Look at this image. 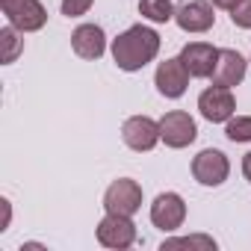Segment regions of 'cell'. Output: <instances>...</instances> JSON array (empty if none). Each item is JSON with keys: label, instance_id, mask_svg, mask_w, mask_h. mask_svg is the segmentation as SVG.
Returning <instances> with one entry per match:
<instances>
[{"label": "cell", "instance_id": "1", "mask_svg": "<svg viewBox=\"0 0 251 251\" xmlns=\"http://www.w3.org/2000/svg\"><path fill=\"white\" fill-rule=\"evenodd\" d=\"M160 45H163V39L157 30H151L145 24H133L112 39V62L121 71H142L148 62L157 59Z\"/></svg>", "mask_w": 251, "mask_h": 251}, {"label": "cell", "instance_id": "2", "mask_svg": "<svg viewBox=\"0 0 251 251\" xmlns=\"http://www.w3.org/2000/svg\"><path fill=\"white\" fill-rule=\"evenodd\" d=\"M142 207V186L133 177H118L103 192V210L118 216H133Z\"/></svg>", "mask_w": 251, "mask_h": 251}, {"label": "cell", "instance_id": "3", "mask_svg": "<svg viewBox=\"0 0 251 251\" xmlns=\"http://www.w3.org/2000/svg\"><path fill=\"white\" fill-rule=\"evenodd\" d=\"M0 9L21 33H39L48 24V9L42 6V0H0Z\"/></svg>", "mask_w": 251, "mask_h": 251}, {"label": "cell", "instance_id": "4", "mask_svg": "<svg viewBox=\"0 0 251 251\" xmlns=\"http://www.w3.org/2000/svg\"><path fill=\"white\" fill-rule=\"evenodd\" d=\"M121 139L136 154L154 151L157 142H163L160 139V121H154L151 115H130L127 121L121 124Z\"/></svg>", "mask_w": 251, "mask_h": 251}, {"label": "cell", "instance_id": "5", "mask_svg": "<svg viewBox=\"0 0 251 251\" xmlns=\"http://www.w3.org/2000/svg\"><path fill=\"white\" fill-rule=\"evenodd\" d=\"M98 242L103 248L112 251H124L136 242V225L133 216H118V213H106L98 222Z\"/></svg>", "mask_w": 251, "mask_h": 251}, {"label": "cell", "instance_id": "6", "mask_svg": "<svg viewBox=\"0 0 251 251\" xmlns=\"http://www.w3.org/2000/svg\"><path fill=\"white\" fill-rule=\"evenodd\" d=\"M160 139L169 148H186L198 139V127H195V118L183 109H172L160 118Z\"/></svg>", "mask_w": 251, "mask_h": 251}, {"label": "cell", "instance_id": "7", "mask_svg": "<svg viewBox=\"0 0 251 251\" xmlns=\"http://www.w3.org/2000/svg\"><path fill=\"white\" fill-rule=\"evenodd\" d=\"M198 112L210 124H225L236 112V98H233V92L227 86H207L198 95Z\"/></svg>", "mask_w": 251, "mask_h": 251}, {"label": "cell", "instance_id": "8", "mask_svg": "<svg viewBox=\"0 0 251 251\" xmlns=\"http://www.w3.org/2000/svg\"><path fill=\"white\" fill-rule=\"evenodd\" d=\"M230 175V160L219 148H204L192 160V177L201 186H222Z\"/></svg>", "mask_w": 251, "mask_h": 251}, {"label": "cell", "instance_id": "9", "mask_svg": "<svg viewBox=\"0 0 251 251\" xmlns=\"http://www.w3.org/2000/svg\"><path fill=\"white\" fill-rule=\"evenodd\" d=\"M151 222L154 227L166 230V233H175L177 227H183L186 222V201L183 195L177 192H160L151 204Z\"/></svg>", "mask_w": 251, "mask_h": 251}, {"label": "cell", "instance_id": "10", "mask_svg": "<svg viewBox=\"0 0 251 251\" xmlns=\"http://www.w3.org/2000/svg\"><path fill=\"white\" fill-rule=\"evenodd\" d=\"M175 24L183 33H207L216 24L210 0H180L175 6Z\"/></svg>", "mask_w": 251, "mask_h": 251}, {"label": "cell", "instance_id": "11", "mask_svg": "<svg viewBox=\"0 0 251 251\" xmlns=\"http://www.w3.org/2000/svg\"><path fill=\"white\" fill-rule=\"evenodd\" d=\"M189 77H192V74L186 71L183 59H180V56H175V59H163V62L157 65L154 86H157V92H160L163 98L177 100V98L189 89Z\"/></svg>", "mask_w": 251, "mask_h": 251}, {"label": "cell", "instance_id": "12", "mask_svg": "<svg viewBox=\"0 0 251 251\" xmlns=\"http://www.w3.org/2000/svg\"><path fill=\"white\" fill-rule=\"evenodd\" d=\"M71 50L80 59H100L106 50V33L100 24H80L71 33Z\"/></svg>", "mask_w": 251, "mask_h": 251}, {"label": "cell", "instance_id": "13", "mask_svg": "<svg viewBox=\"0 0 251 251\" xmlns=\"http://www.w3.org/2000/svg\"><path fill=\"white\" fill-rule=\"evenodd\" d=\"M180 59L192 77H210L216 68V59H219V48H213L210 42H189V45H183Z\"/></svg>", "mask_w": 251, "mask_h": 251}, {"label": "cell", "instance_id": "14", "mask_svg": "<svg viewBox=\"0 0 251 251\" xmlns=\"http://www.w3.org/2000/svg\"><path fill=\"white\" fill-rule=\"evenodd\" d=\"M245 68H248V62L242 59V53L225 48V50H219V59H216V68H213L210 80H213V86L233 89V86H239L245 80Z\"/></svg>", "mask_w": 251, "mask_h": 251}, {"label": "cell", "instance_id": "15", "mask_svg": "<svg viewBox=\"0 0 251 251\" xmlns=\"http://www.w3.org/2000/svg\"><path fill=\"white\" fill-rule=\"evenodd\" d=\"M139 15L151 24H169L175 21V3L172 0H139Z\"/></svg>", "mask_w": 251, "mask_h": 251}, {"label": "cell", "instance_id": "16", "mask_svg": "<svg viewBox=\"0 0 251 251\" xmlns=\"http://www.w3.org/2000/svg\"><path fill=\"white\" fill-rule=\"evenodd\" d=\"M21 36H24V33L15 30L12 24L0 30V42H3V65H9V62L18 59V53H21V48H24V39H21Z\"/></svg>", "mask_w": 251, "mask_h": 251}, {"label": "cell", "instance_id": "17", "mask_svg": "<svg viewBox=\"0 0 251 251\" xmlns=\"http://www.w3.org/2000/svg\"><path fill=\"white\" fill-rule=\"evenodd\" d=\"M225 136L230 142H251V115H233L225 121Z\"/></svg>", "mask_w": 251, "mask_h": 251}, {"label": "cell", "instance_id": "18", "mask_svg": "<svg viewBox=\"0 0 251 251\" xmlns=\"http://www.w3.org/2000/svg\"><path fill=\"white\" fill-rule=\"evenodd\" d=\"M186 245L216 248V239H213V236H204V233H195V236H177V239H166V242H163V251H166V248H186Z\"/></svg>", "mask_w": 251, "mask_h": 251}, {"label": "cell", "instance_id": "19", "mask_svg": "<svg viewBox=\"0 0 251 251\" xmlns=\"http://www.w3.org/2000/svg\"><path fill=\"white\" fill-rule=\"evenodd\" d=\"M230 21L239 30H251V0H239V3L230 9Z\"/></svg>", "mask_w": 251, "mask_h": 251}, {"label": "cell", "instance_id": "20", "mask_svg": "<svg viewBox=\"0 0 251 251\" xmlns=\"http://www.w3.org/2000/svg\"><path fill=\"white\" fill-rule=\"evenodd\" d=\"M92 3L95 0H62V15L65 18H80V15H86L89 9H92Z\"/></svg>", "mask_w": 251, "mask_h": 251}, {"label": "cell", "instance_id": "21", "mask_svg": "<svg viewBox=\"0 0 251 251\" xmlns=\"http://www.w3.org/2000/svg\"><path fill=\"white\" fill-rule=\"evenodd\" d=\"M0 204H3V227H0V230H9V219H12V204H9V198H3V201H0Z\"/></svg>", "mask_w": 251, "mask_h": 251}, {"label": "cell", "instance_id": "22", "mask_svg": "<svg viewBox=\"0 0 251 251\" xmlns=\"http://www.w3.org/2000/svg\"><path fill=\"white\" fill-rule=\"evenodd\" d=\"M210 3H213V6H219V9H227V12H230V9L239 3V0H210Z\"/></svg>", "mask_w": 251, "mask_h": 251}, {"label": "cell", "instance_id": "23", "mask_svg": "<svg viewBox=\"0 0 251 251\" xmlns=\"http://www.w3.org/2000/svg\"><path fill=\"white\" fill-rule=\"evenodd\" d=\"M242 175H245V177L251 180V151H248V154L242 157Z\"/></svg>", "mask_w": 251, "mask_h": 251}]
</instances>
